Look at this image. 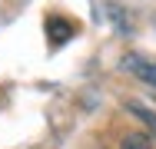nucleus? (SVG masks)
<instances>
[{"mask_svg":"<svg viewBox=\"0 0 156 149\" xmlns=\"http://www.w3.org/2000/svg\"><path fill=\"white\" fill-rule=\"evenodd\" d=\"M120 149H150V139H146V136H140V133H129V136H123Z\"/></svg>","mask_w":156,"mask_h":149,"instance_id":"obj_3","label":"nucleus"},{"mask_svg":"<svg viewBox=\"0 0 156 149\" xmlns=\"http://www.w3.org/2000/svg\"><path fill=\"white\" fill-rule=\"evenodd\" d=\"M129 109L136 113V119H143V123H146V129L153 133V139H156V113H153V109H146L143 103H129Z\"/></svg>","mask_w":156,"mask_h":149,"instance_id":"obj_2","label":"nucleus"},{"mask_svg":"<svg viewBox=\"0 0 156 149\" xmlns=\"http://www.w3.org/2000/svg\"><path fill=\"white\" fill-rule=\"evenodd\" d=\"M123 70H129L136 80L156 86V57H143V53H126L123 57Z\"/></svg>","mask_w":156,"mask_h":149,"instance_id":"obj_1","label":"nucleus"}]
</instances>
